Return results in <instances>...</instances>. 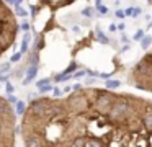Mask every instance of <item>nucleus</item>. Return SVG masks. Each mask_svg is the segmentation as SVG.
I'll use <instances>...</instances> for the list:
<instances>
[{
  "label": "nucleus",
  "instance_id": "f257e3e1",
  "mask_svg": "<svg viewBox=\"0 0 152 147\" xmlns=\"http://www.w3.org/2000/svg\"><path fill=\"white\" fill-rule=\"evenodd\" d=\"M87 93L75 147H152V100L106 88Z\"/></svg>",
  "mask_w": 152,
  "mask_h": 147
},
{
  "label": "nucleus",
  "instance_id": "f03ea898",
  "mask_svg": "<svg viewBox=\"0 0 152 147\" xmlns=\"http://www.w3.org/2000/svg\"><path fill=\"white\" fill-rule=\"evenodd\" d=\"M88 101L87 88L62 98L41 97L28 105L21 116L20 134L25 147H75Z\"/></svg>",
  "mask_w": 152,
  "mask_h": 147
},
{
  "label": "nucleus",
  "instance_id": "7ed1b4c3",
  "mask_svg": "<svg viewBox=\"0 0 152 147\" xmlns=\"http://www.w3.org/2000/svg\"><path fill=\"white\" fill-rule=\"evenodd\" d=\"M17 142V111L10 100L0 95V147H15Z\"/></svg>",
  "mask_w": 152,
  "mask_h": 147
},
{
  "label": "nucleus",
  "instance_id": "20e7f679",
  "mask_svg": "<svg viewBox=\"0 0 152 147\" xmlns=\"http://www.w3.org/2000/svg\"><path fill=\"white\" fill-rule=\"evenodd\" d=\"M18 29L20 26L13 10L5 2H0V57L15 44Z\"/></svg>",
  "mask_w": 152,
  "mask_h": 147
},
{
  "label": "nucleus",
  "instance_id": "39448f33",
  "mask_svg": "<svg viewBox=\"0 0 152 147\" xmlns=\"http://www.w3.org/2000/svg\"><path fill=\"white\" fill-rule=\"evenodd\" d=\"M126 82L137 90L152 93V48L132 65Z\"/></svg>",
  "mask_w": 152,
  "mask_h": 147
},
{
  "label": "nucleus",
  "instance_id": "423d86ee",
  "mask_svg": "<svg viewBox=\"0 0 152 147\" xmlns=\"http://www.w3.org/2000/svg\"><path fill=\"white\" fill-rule=\"evenodd\" d=\"M36 72H38V65H36V64H34V65H31V67H30V70H28V75H26V78H25V82H23V83H25V85H26V83H30V82L34 78Z\"/></svg>",
  "mask_w": 152,
  "mask_h": 147
},
{
  "label": "nucleus",
  "instance_id": "0eeeda50",
  "mask_svg": "<svg viewBox=\"0 0 152 147\" xmlns=\"http://www.w3.org/2000/svg\"><path fill=\"white\" fill-rule=\"evenodd\" d=\"M152 42V36H144L141 41V48L144 49V51H149V46H151Z\"/></svg>",
  "mask_w": 152,
  "mask_h": 147
},
{
  "label": "nucleus",
  "instance_id": "6e6552de",
  "mask_svg": "<svg viewBox=\"0 0 152 147\" xmlns=\"http://www.w3.org/2000/svg\"><path fill=\"white\" fill-rule=\"evenodd\" d=\"M119 87V82L118 80H108L106 82V90H111V91H116V88Z\"/></svg>",
  "mask_w": 152,
  "mask_h": 147
},
{
  "label": "nucleus",
  "instance_id": "1a4fd4ad",
  "mask_svg": "<svg viewBox=\"0 0 152 147\" xmlns=\"http://www.w3.org/2000/svg\"><path fill=\"white\" fill-rule=\"evenodd\" d=\"M26 105H25V101H18L17 103V114H21V116H23L25 114V111H26Z\"/></svg>",
  "mask_w": 152,
  "mask_h": 147
},
{
  "label": "nucleus",
  "instance_id": "9d476101",
  "mask_svg": "<svg viewBox=\"0 0 152 147\" xmlns=\"http://www.w3.org/2000/svg\"><path fill=\"white\" fill-rule=\"evenodd\" d=\"M96 8H98V10H100V12H102V13H103V15H105V13H106V12H108V10H106V7H105V5H103V3H100V2H96Z\"/></svg>",
  "mask_w": 152,
  "mask_h": 147
},
{
  "label": "nucleus",
  "instance_id": "9b49d317",
  "mask_svg": "<svg viewBox=\"0 0 152 147\" xmlns=\"http://www.w3.org/2000/svg\"><path fill=\"white\" fill-rule=\"evenodd\" d=\"M142 36H144V31H142V29H139V31L134 34V39H136V41H142Z\"/></svg>",
  "mask_w": 152,
  "mask_h": 147
},
{
  "label": "nucleus",
  "instance_id": "f8f14e48",
  "mask_svg": "<svg viewBox=\"0 0 152 147\" xmlns=\"http://www.w3.org/2000/svg\"><path fill=\"white\" fill-rule=\"evenodd\" d=\"M20 57H21V52H18V54H15L13 57H12V61H18Z\"/></svg>",
  "mask_w": 152,
  "mask_h": 147
},
{
  "label": "nucleus",
  "instance_id": "ddd939ff",
  "mask_svg": "<svg viewBox=\"0 0 152 147\" xmlns=\"http://www.w3.org/2000/svg\"><path fill=\"white\" fill-rule=\"evenodd\" d=\"M7 91H10V93L13 91V87H12V83H7Z\"/></svg>",
  "mask_w": 152,
  "mask_h": 147
},
{
  "label": "nucleus",
  "instance_id": "4468645a",
  "mask_svg": "<svg viewBox=\"0 0 152 147\" xmlns=\"http://www.w3.org/2000/svg\"><path fill=\"white\" fill-rule=\"evenodd\" d=\"M28 28H30V25H28V23H23V25H21V29H25V31H26Z\"/></svg>",
  "mask_w": 152,
  "mask_h": 147
},
{
  "label": "nucleus",
  "instance_id": "2eb2a0df",
  "mask_svg": "<svg viewBox=\"0 0 152 147\" xmlns=\"http://www.w3.org/2000/svg\"><path fill=\"white\" fill-rule=\"evenodd\" d=\"M41 91H48V90H51V85H48V87H43V88H39Z\"/></svg>",
  "mask_w": 152,
  "mask_h": 147
},
{
  "label": "nucleus",
  "instance_id": "dca6fc26",
  "mask_svg": "<svg viewBox=\"0 0 152 147\" xmlns=\"http://www.w3.org/2000/svg\"><path fill=\"white\" fill-rule=\"evenodd\" d=\"M139 12H141V10H139V8H134V10H132V16H136V15H137Z\"/></svg>",
  "mask_w": 152,
  "mask_h": 147
}]
</instances>
